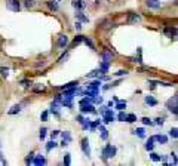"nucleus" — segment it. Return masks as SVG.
<instances>
[{"label":"nucleus","instance_id":"nucleus-1","mask_svg":"<svg viewBox=\"0 0 178 166\" xmlns=\"http://www.w3.org/2000/svg\"><path fill=\"white\" fill-rule=\"evenodd\" d=\"M6 7L12 12H20L21 9V3L18 0H6Z\"/></svg>","mask_w":178,"mask_h":166},{"label":"nucleus","instance_id":"nucleus-2","mask_svg":"<svg viewBox=\"0 0 178 166\" xmlns=\"http://www.w3.org/2000/svg\"><path fill=\"white\" fill-rule=\"evenodd\" d=\"M102 156L105 157V159H110V157H114L116 156V147L113 145H105L104 147V150H102Z\"/></svg>","mask_w":178,"mask_h":166},{"label":"nucleus","instance_id":"nucleus-3","mask_svg":"<svg viewBox=\"0 0 178 166\" xmlns=\"http://www.w3.org/2000/svg\"><path fill=\"white\" fill-rule=\"evenodd\" d=\"M80 110H82L83 113H94L95 111V108H94V106L92 104H89V102H86V104H80Z\"/></svg>","mask_w":178,"mask_h":166},{"label":"nucleus","instance_id":"nucleus-4","mask_svg":"<svg viewBox=\"0 0 178 166\" xmlns=\"http://www.w3.org/2000/svg\"><path fill=\"white\" fill-rule=\"evenodd\" d=\"M163 33H165L166 37H175L177 36V28L175 27H166Z\"/></svg>","mask_w":178,"mask_h":166},{"label":"nucleus","instance_id":"nucleus-5","mask_svg":"<svg viewBox=\"0 0 178 166\" xmlns=\"http://www.w3.org/2000/svg\"><path fill=\"white\" fill-rule=\"evenodd\" d=\"M168 108H169V111L174 113V114L177 116V113H178V110H177V98H174V102L168 101Z\"/></svg>","mask_w":178,"mask_h":166},{"label":"nucleus","instance_id":"nucleus-6","mask_svg":"<svg viewBox=\"0 0 178 166\" xmlns=\"http://www.w3.org/2000/svg\"><path fill=\"white\" fill-rule=\"evenodd\" d=\"M82 150L86 156H91V148H89V144H88V139L83 138L82 139Z\"/></svg>","mask_w":178,"mask_h":166},{"label":"nucleus","instance_id":"nucleus-7","mask_svg":"<svg viewBox=\"0 0 178 166\" xmlns=\"http://www.w3.org/2000/svg\"><path fill=\"white\" fill-rule=\"evenodd\" d=\"M146 3H147L148 7H151V9H159V7H160L159 0H146Z\"/></svg>","mask_w":178,"mask_h":166},{"label":"nucleus","instance_id":"nucleus-8","mask_svg":"<svg viewBox=\"0 0 178 166\" xmlns=\"http://www.w3.org/2000/svg\"><path fill=\"white\" fill-rule=\"evenodd\" d=\"M68 45V37L67 36H59V39H58V46L59 48H65Z\"/></svg>","mask_w":178,"mask_h":166},{"label":"nucleus","instance_id":"nucleus-9","mask_svg":"<svg viewBox=\"0 0 178 166\" xmlns=\"http://www.w3.org/2000/svg\"><path fill=\"white\" fill-rule=\"evenodd\" d=\"M31 163H33V165H44V163H46V159H44V157H42V156H36L34 160H33Z\"/></svg>","mask_w":178,"mask_h":166},{"label":"nucleus","instance_id":"nucleus-10","mask_svg":"<svg viewBox=\"0 0 178 166\" xmlns=\"http://www.w3.org/2000/svg\"><path fill=\"white\" fill-rule=\"evenodd\" d=\"M146 104H148V106H151V107H154V106H157V101L153 98V97H150V95H148V97H146Z\"/></svg>","mask_w":178,"mask_h":166},{"label":"nucleus","instance_id":"nucleus-11","mask_svg":"<svg viewBox=\"0 0 178 166\" xmlns=\"http://www.w3.org/2000/svg\"><path fill=\"white\" fill-rule=\"evenodd\" d=\"M109 68H110V63H109V61H104V63H101V65H100V70H101V73H105V71H109Z\"/></svg>","mask_w":178,"mask_h":166},{"label":"nucleus","instance_id":"nucleus-12","mask_svg":"<svg viewBox=\"0 0 178 166\" xmlns=\"http://www.w3.org/2000/svg\"><path fill=\"white\" fill-rule=\"evenodd\" d=\"M154 136L153 138H150L148 139V141H147V144H146V150H148V151H151V150H153V148H154Z\"/></svg>","mask_w":178,"mask_h":166},{"label":"nucleus","instance_id":"nucleus-13","mask_svg":"<svg viewBox=\"0 0 178 166\" xmlns=\"http://www.w3.org/2000/svg\"><path fill=\"white\" fill-rule=\"evenodd\" d=\"M83 37H85V36H82V34L76 36V37H74V40H73V43H71V46H77L79 43H82V42H83Z\"/></svg>","mask_w":178,"mask_h":166},{"label":"nucleus","instance_id":"nucleus-14","mask_svg":"<svg viewBox=\"0 0 178 166\" xmlns=\"http://www.w3.org/2000/svg\"><path fill=\"white\" fill-rule=\"evenodd\" d=\"M154 139H156V141H159L160 144H166V141H168V138L165 135H157V136H154Z\"/></svg>","mask_w":178,"mask_h":166},{"label":"nucleus","instance_id":"nucleus-15","mask_svg":"<svg viewBox=\"0 0 178 166\" xmlns=\"http://www.w3.org/2000/svg\"><path fill=\"white\" fill-rule=\"evenodd\" d=\"M100 132H101V138L105 141V139L109 138V134H107V129H105L104 126H100Z\"/></svg>","mask_w":178,"mask_h":166},{"label":"nucleus","instance_id":"nucleus-16","mask_svg":"<svg viewBox=\"0 0 178 166\" xmlns=\"http://www.w3.org/2000/svg\"><path fill=\"white\" fill-rule=\"evenodd\" d=\"M83 2H82V0H73V6L76 7V9H82V7H83Z\"/></svg>","mask_w":178,"mask_h":166},{"label":"nucleus","instance_id":"nucleus-17","mask_svg":"<svg viewBox=\"0 0 178 166\" xmlns=\"http://www.w3.org/2000/svg\"><path fill=\"white\" fill-rule=\"evenodd\" d=\"M125 120H126L128 123H134V122L137 120V116H135V114H126V117H125Z\"/></svg>","mask_w":178,"mask_h":166},{"label":"nucleus","instance_id":"nucleus-18","mask_svg":"<svg viewBox=\"0 0 178 166\" xmlns=\"http://www.w3.org/2000/svg\"><path fill=\"white\" fill-rule=\"evenodd\" d=\"M140 19H141V18H140L137 13H131V15H129V22H138Z\"/></svg>","mask_w":178,"mask_h":166},{"label":"nucleus","instance_id":"nucleus-19","mask_svg":"<svg viewBox=\"0 0 178 166\" xmlns=\"http://www.w3.org/2000/svg\"><path fill=\"white\" fill-rule=\"evenodd\" d=\"M48 6L51 7V9H53V11H58V3L53 2V0H49V2H48Z\"/></svg>","mask_w":178,"mask_h":166},{"label":"nucleus","instance_id":"nucleus-20","mask_svg":"<svg viewBox=\"0 0 178 166\" xmlns=\"http://www.w3.org/2000/svg\"><path fill=\"white\" fill-rule=\"evenodd\" d=\"M116 108H117V110H125V108H126V101H117Z\"/></svg>","mask_w":178,"mask_h":166},{"label":"nucleus","instance_id":"nucleus-21","mask_svg":"<svg viewBox=\"0 0 178 166\" xmlns=\"http://www.w3.org/2000/svg\"><path fill=\"white\" fill-rule=\"evenodd\" d=\"M134 134H135V135H138V136H141V138H144V129H142V128H138V129H135V130H134Z\"/></svg>","mask_w":178,"mask_h":166},{"label":"nucleus","instance_id":"nucleus-22","mask_svg":"<svg viewBox=\"0 0 178 166\" xmlns=\"http://www.w3.org/2000/svg\"><path fill=\"white\" fill-rule=\"evenodd\" d=\"M24 5H25V7H33L34 5H36V0H24Z\"/></svg>","mask_w":178,"mask_h":166},{"label":"nucleus","instance_id":"nucleus-23","mask_svg":"<svg viewBox=\"0 0 178 166\" xmlns=\"http://www.w3.org/2000/svg\"><path fill=\"white\" fill-rule=\"evenodd\" d=\"M21 111V106H13L12 110H9V114H15V113H20Z\"/></svg>","mask_w":178,"mask_h":166},{"label":"nucleus","instance_id":"nucleus-24","mask_svg":"<svg viewBox=\"0 0 178 166\" xmlns=\"http://www.w3.org/2000/svg\"><path fill=\"white\" fill-rule=\"evenodd\" d=\"M83 42L86 43V45L91 48V49H95V46H94V43H92V40L91 39H88V37H83Z\"/></svg>","mask_w":178,"mask_h":166},{"label":"nucleus","instance_id":"nucleus-25","mask_svg":"<svg viewBox=\"0 0 178 166\" xmlns=\"http://www.w3.org/2000/svg\"><path fill=\"white\" fill-rule=\"evenodd\" d=\"M177 132H178V130H177V128H172L171 130H169V135H171L174 139H177V138H178V134H177Z\"/></svg>","mask_w":178,"mask_h":166},{"label":"nucleus","instance_id":"nucleus-26","mask_svg":"<svg viewBox=\"0 0 178 166\" xmlns=\"http://www.w3.org/2000/svg\"><path fill=\"white\" fill-rule=\"evenodd\" d=\"M76 16H77V19L83 21V22H86V21H88V18H86V16H85L82 12H77V13H76Z\"/></svg>","mask_w":178,"mask_h":166},{"label":"nucleus","instance_id":"nucleus-27","mask_svg":"<svg viewBox=\"0 0 178 166\" xmlns=\"http://www.w3.org/2000/svg\"><path fill=\"white\" fill-rule=\"evenodd\" d=\"M55 147H57V142H55V141H51V142H48V145H46V150L51 151L52 148H55Z\"/></svg>","mask_w":178,"mask_h":166},{"label":"nucleus","instance_id":"nucleus-28","mask_svg":"<svg viewBox=\"0 0 178 166\" xmlns=\"http://www.w3.org/2000/svg\"><path fill=\"white\" fill-rule=\"evenodd\" d=\"M160 159H162V156H159V154H156V153H151V160L160 162Z\"/></svg>","mask_w":178,"mask_h":166},{"label":"nucleus","instance_id":"nucleus-29","mask_svg":"<svg viewBox=\"0 0 178 166\" xmlns=\"http://www.w3.org/2000/svg\"><path fill=\"white\" fill-rule=\"evenodd\" d=\"M102 59H104V61H109V63H110V59H111V55L109 54V52H102Z\"/></svg>","mask_w":178,"mask_h":166},{"label":"nucleus","instance_id":"nucleus-30","mask_svg":"<svg viewBox=\"0 0 178 166\" xmlns=\"http://www.w3.org/2000/svg\"><path fill=\"white\" fill-rule=\"evenodd\" d=\"M46 132H48V129H46V128H42V129H40V134H39V136L43 139L44 136H46Z\"/></svg>","mask_w":178,"mask_h":166},{"label":"nucleus","instance_id":"nucleus-31","mask_svg":"<svg viewBox=\"0 0 178 166\" xmlns=\"http://www.w3.org/2000/svg\"><path fill=\"white\" fill-rule=\"evenodd\" d=\"M0 71H2V76H5V77H7V76H9V68L2 67V68H0Z\"/></svg>","mask_w":178,"mask_h":166},{"label":"nucleus","instance_id":"nucleus-32","mask_svg":"<svg viewBox=\"0 0 178 166\" xmlns=\"http://www.w3.org/2000/svg\"><path fill=\"white\" fill-rule=\"evenodd\" d=\"M71 163V159H70V154L67 153L65 156H64V165H70Z\"/></svg>","mask_w":178,"mask_h":166},{"label":"nucleus","instance_id":"nucleus-33","mask_svg":"<svg viewBox=\"0 0 178 166\" xmlns=\"http://www.w3.org/2000/svg\"><path fill=\"white\" fill-rule=\"evenodd\" d=\"M125 117H126V114H125V113L120 110V113H119V116H117V119L120 120V122H125Z\"/></svg>","mask_w":178,"mask_h":166},{"label":"nucleus","instance_id":"nucleus-34","mask_svg":"<svg viewBox=\"0 0 178 166\" xmlns=\"http://www.w3.org/2000/svg\"><path fill=\"white\" fill-rule=\"evenodd\" d=\"M21 85H24L25 88H28V86L31 85V82H30V80H27V79H24V80H21Z\"/></svg>","mask_w":178,"mask_h":166},{"label":"nucleus","instance_id":"nucleus-35","mask_svg":"<svg viewBox=\"0 0 178 166\" xmlns=\"http://www.w3.org/2000/svg\"><path fill=\"white\" fill-rule=\"evenodd\" d=\"M142 123H144V125H153V122H151L148 117H144V119H142Z\"/></svg>","mask_w":178,"mask_h":166},{"label":"nucleus","instance_id":"nucleus-36","mask_svg":"<svg viewBox=\"0 0 178 166\" xmlns=\"http://www.w3.org/2000/svg\"><path fill=\"white\" fill-rule=\"evenodd\" d=\"M62 138H64V141H70V139H71V136H70L68 132H64V134H62Z\"/></svg>","mask_w":178,"mask_h":166},{"label":"nucleus","instance_id":"nucleus-37","mask_svg":"<svg viewBox=\"0 0 178 166\" xmlns=\"http://www.w3.org/2000/svg\"><path fill=\"white\" fill-rule=\"evenodd\" d=\"M33 157H34V154H33V153H30V154H28V157H27V160H25V162L30 165V163L33 162Z\"/></svg>","mask_w":178,"mask_h":166},{"label":"nucleus","instance_id":"nucleus-38","mask_svg":"<svg viewBox=\"0 0 178 166\" xmlns=\"http://www.w3.org/2000/svg\"><path fill=\"white\" fill-rule=\"evenodd\" d=\"M48 114H49L48 111H43V113H42V120H43V122L48 120Z\"/></svg>","mask_w":178,"mask_h":166},{"label":"nucleus","instance_id":"nucleus-39","mask_svg":"<svg viewBox=\"0 0 178 166\" xmlns=\"http://www.w3.org/2000/svg\"><path fill=\"white\" fill-rule=\"evenodd\" d=\"M163 120H165L163 117H157V119H156V125H160V126H162V125H163Z\"/></svg>","mask_w":178,"mask_h":166},{"label":"nucleus","instance_id":"nucleus-40","mask_svg":"<svg viewBox=\"0 0 178 166\" xmlns=\"http://www.w3.org/2000/svg\"><path fill=\"white\" fill-rule=\"evenodd\" d=\"M123 74H128V71H126V70H120V71H117V73H116V76H123Z\"/></svg>","mask_w":178,"mask_h":166},{"label":"nucleus","instance_id":"nucleus-41","mask_svg":"<svg viewBox=\"0 0 178 166\" xmlns=\"http://www.w3.org/2000/svg\"><path fill=\"white\" fill-rule=\"evenodd\" d=\"M59 135V130H53V132H51V136H52V139L55 138V136H58Z\"/></svg>","mask_w":178,"mask_h":166},{"label":"nucleus","instance_id":"nucleus-42","mask_svg":"<svg viewBox=\"0 0 178 166\" xmlns=\"http://www.w3.org/2000/svg\"><path fill=\"white\" fill-rule=\"evenodd\" d=\"M34 92H44V88H43V86H42V88H36Z\"/></svg>","mask_w":178,"mask_h":166},{"label":"nucleus","instance_id":"nucleus-43","mask_svg":"<svg viewBox=\"0 0 178 166\" xmlns=\"http://www.w3.org/2000/svg\"><path fill=\"white\" fill-rule=\"evenodd\" d=\"M77 122H80V123H83V122H85V119H83L82 116H77Z\"/></svg>","mask_w":178,"mask_h":166},{"label":"nucleus","instance_id":"nucleus-44","mask_svg":"<svg viewBox=\"0 0 178 166\" xmlns=\"http://www.w3.org/2000/svg\"><path fill=\"white\" fill-rule=\"evenodd\" d=\"M80 28H82V24H80V22H76V30H80Z\"/></svg>","mask_w":178,"mask_h":166},{"label":"nucleus","instance_id":"nucleus-45","mask_svg":"<svg viewBox=\"0 0 178 166\" xmlns=\"http://www.w3.org/2000/svg\"><path fill=\"white\" fill-rule=\"evenodd\" d=\"M0 157H2V156H0Z\"/></svg>","mask_w":178,"mask_h":166}]
</instances>
